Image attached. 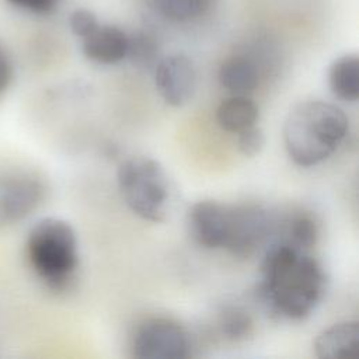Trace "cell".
<instances>
[{
  "mask_svg": "<svg viewBox=\"0 0 359 359\" xmlns=\"http://www.w3.org/2000/svg\"><path fill=\"white\" fill-rule=\"evenodd\" d=\"M327 285L324 265L314 255L273 240L259 264L255 294L272 317L302 321L321 304Z\"/></svg>",
  "mask_w": 359,
  "mask_h": 359,
  "instance_id": "6da1fadb",
  "label": "cell"
},
{
  "mask_svg": "<svg viewBox=\"0 0 359 359\" xmlns=\"http://www.w3.org/2000/svg\"><path fill=\"white\" fill-rule=\"evenodd\" d=\"M345 112L323 100L296 104L283 123V144L290 160L300 167H314L328 160L348 135Z\"/></svg>",
  "mask_w": 359,
  "mask_h": 359,
  "instance_id": "7a4b0ae2",
  "label": "cell"
},
{
  "mask_svg": "<svg viewBox=\"0 0 359 359\" xmlns=\"http://www.w3.org/2000/svg\"><path fill=\"white\" fill-rule=\"evenodd\" d=\"M24 258L32 275L50 292L72 289L80 266L79 240L65 219L46 216L35 220L24 238Z\"/></svg>",
  "mask_w": 359,
  "mask_h": 359,
  "instance_id": "3957f363",
  "label": "cell"
},
{
  "mask_svg": "<svg viewBox=\"0 0 359 359\" xmlns=\"http://www.w3.org/2000/svg\"><path fill=\"white\" fill-rule=\"evenodd\" d=\"M116 184L126 206L140 219L160 223L168 213L171 188L161 163L150 156H130L116 168Z\"/></svg>",
  "mask_w": 359,
  "mask_h": 359,
  "instance_id": "277c9868",
  "label": "cell"
},
{
  "mask_svg": "<svg viewBox=\"0 0 359 359\" xmlns=\"http://www.w3.org/2000/svg\"><path fill=\"white\" fill-rule=\"evenodd\" d=\"M45 177L27 164L0 161V231L31 217L45 202Z\"/></svg>",
  "mask_w": 359,
  "mask_h": 359,
  "instance_id": "5b68a950",
  "label": "cell"
},
{
  "mask_svg": "<svg viewBox=\"0 0 359 359\" xmlns=\"http://www.w3.org/2000/svg\"><path fill=\"white\" fill-rule=\"evenodd\" d=\"M129 348L139 359H182L191 355L192 339L189 331L177 320L151 316L135 325Z\"/></svg>",
  "mask_w": 359,
  "mask_h": 359,
  "instance_id": "8992f818",
  "label": "cell"
},
{
  "mask_svg": "<svg viewBox=\"0 0 359 359\" xmlns=\"http://www.w3.org/2000/svg\"><path fill=\"white\" fill-rule=\"evenodd\" d=\"M191 238L209 250H227L236 227V203L202 199L189 206L185 219Z\"/></svg>",
  "mask_w": 359,
  "mask_h": 359,
  "instance_id": "52a82bcc",
  "label": "cell"
},
{
  "mask_svg": "<svg viewBox=\"0 0 359 359\" xmlns=\"http://www.w3.org/2000/svg\"><path fill=\"white\" fill-rule=\"evenodd\" d=\"M198 76L194 62L184 53H171L157 60L154 66V84L165 104L184 107L196 90Z\"/></svg>",
  "mask_w": 359,
  "mask_h": 359,
  "instance_id": "ba28073f",
  "label": "cell"
},
{
  "mask_svg": "<svg viewBox=\"0 0 359 359\" xmlns=\"http://www.w3.org/2000/svg\"><path fill=\"white\" fill-rule=\"evenodd\" d=\"M129 35L115 25H98L81 39L83 55L100 65H116L128 57Z\"/></svg>",
  "mask_w": 359,
  "mask_h": 359,
  "instance_id": "9c48e42d",
  "label": "cell"
},
{
  "mask_svg": "<svg viewBox=\"0 0 359 359\" xmlns=\"http://www.w3.org/2000/svg\"><path fill=\"white\" fill-rule=\"evenodd\" d=\"M320 359L353 358L359 352V323L341 321L320 331L313 342Z\"/></svg>",
  "mask_w": 359,
  "mask_h": 359,
  "instance_id": "30bf717a",
  "label": "cell"
},
{
  "mask_svg": "<svg viewBox=\"0 0 359 359\" xmlns=\"http://www.w3.org/2000/svg\"><path fill=\"white\" fill-rule=\"evenodd\" d=\"M287 243L299 250L310 251L318 240V224L316 217L304 210H297L285 217L280 223L273 220L271 237Z\"/></svg>",
  "mask_w": 359,
  "mask_h": 359,
  "instance_id": "8fae6325",
  "label": "cell"
},
{
  "mask_svg": "<svg viewBox=\"0 0 359 359\" xmlns=\"http://www.w3.org/2000/svg\"><path fill=\"white\" fill-rule=\"evenodd\" d=\"M217 80L233 95H248L258 87L259 73L250 57L234 55L220 65Z\"/></svg>",
  "mask_w": 359,
  "mask_h": 359,
  "instance_id": "7c38bea8",
  "label": "cell"
},
{
  "mask_svg": "<svg viewBox=\"0 0 359 359\" xmlns=\"http://www.w3.org/2000/svg\"><path fill=\"white\" fill-rule=\"evenodd\" d=\"M328 86L331 93L346 102L359 98V57L346 53L337 57L328 69Z\"/></svg>",
  "mask_w": 359,
  "mask_h": 359,
  "instance_id": "4fadbf2b",
  "label": "cell"
},
{
  "mask_svg": "<svg viewBox=\"0 0 359 359\" xmlns=\"http://www.w3.org/2000/svg\"><path fill=\"white\" fill-rule=\"evenodd\" d=\"M259 109L247 95H231L222 101L216 109L217 125L230 133H238L257 123Z\"/></svg>",
  "mask_w": 359,
  "mask_h": 359,
  "instance_id": "5bb4252c",
  "label": "cell"
},
{
  "mask_svg": "<svg viewBox=\"0 0 359 359\" xmlns=\"http://www.w3.org/2000/svg\"><path fill=\"white\" fill-rule=\"evenodd\" d=\"M217 330L226 341L241 342L251 337L254 321L244 307L226 304L217 313Z\"/></svg>",
  "mask_w": 359,
  "mask_h": 359,
  "instance_id": "9a60e30c",
  "label": "cell"
},
{
  "mask_svg": "<svg viewBox=\"0 0 359 359\" xmlns=\"http://www.w3.org/2000/svg\"><path fill=\"white\" fill-rule=\"evenodd\" d=\"M151 3L163 17L187 22L203 15L215 0H151Z\"/></svg>",
  "mask_w": 359,
  "mask_h": 359,
  "instance_id": "2e32d148",
  "label": "cell"
},
{
  "mask_svg": "<svg viewBox=\"0 0 359 359\" xmlns=\"http://www.w3.org/2000/svg\"><path fill=\"white\" fill-rule=\"evenodd\" d=\"M264 144V132L257 125H252L237 133V149L245 157H254L261 153Z\"/></svg>",
  "mask_w": 359,
  "mask_h": 359,
  "instance_id": "e0dca14e",
  "label": "cell"
},
{
  "mask_svg": "<svg viewBox=\"0 0 359 359\" xmlns=\"http://www.w3.org/2000/svg\"><path fill=\"white\" fill-rule=\"evenodd\" d=\"M128 56L139 65H150L156 57V45L146 35L129 36Z\"/></svg>",
  "mask_w": 359,
  "mask_h": 359,
  "instance_id": "ac0fdd59",
  "label": "cell"
},
{
  "mask_svg": "<svg viewBox=\"0 0 359 359\" xmlns=\"http://www.w3.org/2000/svg\"><path fill=\"white\" fill-rule=\"evenodd\" d=\"M100 25L95 14L87 8H77L69 17L70 31L80 39L91 34Z\"/></svg>",
  "mask_w": 359,
  "mask_h": 359,
  "instance_id": "d6986e66",
  "label": "cell"
},
{
  "mask_svg": "<svg viewBox=\"0 0 359 359\" xmlns=\"http://www.w3.org/2000/svg\"><path fill=\"white\" fill-rule=\"evenodd\" d=\"M6 1L14 6L15 8H20L22 11L36 14V15L50 14L59 3V0H6Z\"/></svg>",
  "mask_w": 359,
  "mask_h": 359,
  "instance_id": "ffe728a7",
  "label": "cell"
},
{
  "mask_svg": "<svg viewBox=\"0 0 359 359\" xmlns=\"http://www.w3.org/2000/svg\"><path fill=\"white\" fill-rule=\"evenodd\" d=\"M14 80V65L7 50L0 45V95L4 94Z\"/></svg>",
  "mask_w": 359,
  "mask_h": 359,
  "instance_id": "44dd1931",
  "label": "cell"
}]
</instances>
